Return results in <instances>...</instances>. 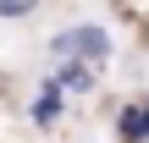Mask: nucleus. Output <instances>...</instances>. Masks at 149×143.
<instances>
[{"mask_svg":"<svg viewBox=\"0 0 149 143\" xmlns=\"http://www.w3.org/2000/svg\"><path fill=\"white\" fill-rule=\"evenodd\" d=\"M50 55L55 61H105L111 55V33L105 28H94V22H83V28H61L55 39H50Z\"/></svg>","mask_w":149,"mask_h":143,"instance_id":"nucleus-1","label":"nucleus"},{"mask_svg":"<svg viewBox=\"0 0 149 143\" xmlns=\"http://www.w3.org/2000/svg\"><path fill=\"white\" fill-rule=\"evenodd\" d=\"M116 132H122V143H149V99L122 105V116H116Z\"/></svg>","mask_w":149,"mask_h":143,"instance_id":"nucleus-2","label":"nucleus"},{"mask_svg":"<svg viewBox=\"0 0 149 143\" xmlns=\"http://www.w3.org/2000/svg\"><path fill=\"white\" fill-rule=\"evenodd\" d=\"M55 83L66 94H88L94 88V61H55Z\"/></svg>","mask_w":149,"mask_h":143,"instance_id":"nucleus-3","label":"nucleus"},{"mask_svg":"<svg viewBox=\"0 0 149 143\" xmlns=\"http://www.w3.org/2000/svg\"><path fill=\"white\" fill-rule=\"evenodd\" d=\"M61 99H66V88H61L55 77H44V83H39V99H33V121L50 127V121L61 116Z\"/></svg>","mask_w":149,"mask_h":143,"instance_id":"nucleus-4","label":"nucleus"},{"mask_svg":"<svg viewBox=\"0 0 149 143\" xmlns=\"http://www.w3.org/2000/svg\"><path fill=\"white\" fill-rule=\"evenodd\" d=\"M39 0H0V17H28Z\"/></svg>","mask_w":149,"mask_h":143,"instance_id":"nucleus-5","label":"nucleus"}]
</instances>
